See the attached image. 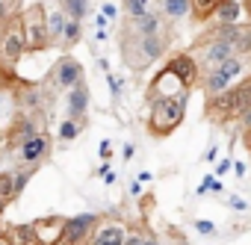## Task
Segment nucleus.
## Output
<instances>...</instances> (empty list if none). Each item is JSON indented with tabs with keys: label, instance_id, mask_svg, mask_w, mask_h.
<instances>
[{
	"label": "nucleus",
	"instance_id": "9b49d317",
	"mask_svg": "<svg viewBox=\"0 0 251 245\" xmlns=\"http://www.w3.org/2000/svg\"><path fill=\"white\" fill-rule=\"evenodd\" d=\"M207 109H210V115L219 118V121L236 115V95H233V86H230L227 92H222V95H213L210 103H207Z\"/></svg>",
	"mask_w": 251,
	"mask_h": 245
},
{
	"label": "nucleus",
	"instance_id": "6e6552de",
	"mask_svg": "<svg viewBox=\"0 0 251 245\" xmlns=\"http://www.w3.org/2000/svg\"><path fill=\"white\" fill-rule=\"evenodd\" d=\"M83 80V65L74 59V56H62L59 62H56V68H53V83L59 86V89H71V86H77Z\"/></svg>",
	"mask_w": 251,
	"mask_h": 245
},
{
	"label": "nucleus",
	"instance_id": "37998d69",
	"mask_svg": "<svg viewBox=\"0 0 251 245\" xmlns=\"http://www.w3.org/2000/svg\"><path fill=\"white\" fill-rule=\"evenodd\" d=\"M0 210H3V198H0Z\"/></svg>",
	"mask_w": 251,
	"mask_h": 245
},
{
	"label": "nucleus",
	"instance_id": "c03bdc74",
	"mask_svg": "<svg viewBox=\"0 0 251 245\" xmlns=\"http://www.w3.org/2000/svg\"><path fill=\"white\" fill-rule=\"evenodd\" d=\"M248 145H251V133H248Z\"/></svg>",
	"mask_w": 251,
	"mask_h": 245
},
{
	"label": "nucleus",
	"instance_id": "f8f14e48",
	"mask_svg": "<svg viewBox=\"0 0 251 245\" xmlns=\"http://www.w3.org/2000/svg\"><path fill=\"white\" fill-rule=\"evenodd\" d=\"M86 109H89V89H86V83L80 80L77 86L68 89V118L80 121V118L86 115Z\"/></svg>",
	"mask_w": 251,
	"mask_h": 245
},
{
	"label": "nucleus",
	"instance_id": "72a5a7b5",
	"mask_svg": "<svg viewBox=\"0 0 251 245\" xmlns=\"http://www.w3.org/2000/svg\"><path fill=\"white\" fill-rule=\"evenodd\" d=\"M124 245H142V236H139V233H127V239H124Z\"/></svg>",
	"mask_w": 251,
	"mask_h": 245
},
{
	"label": "nucleus",
	"instance_id": "ea45409f",
	"mask_svg": "<svg viewBox=\"0 0 251 245\" xmlns=\"http://www.w3.org/2000/svg\"><path fill=\"white\" fill-rule=\"evenodd\" d=\"M130 192H133V195H139V192H142V183H139V180H136V183H130Z\"/></svg>",
	"mask_w": 251,
	"mask_h": 245
},
{
	"label": "nucleus",
	"instance_id": "f704fd0d",
	"mask_svg": "<svg viewBox=\"0 0 251 245\" xmlns=\"http://www.w3.org/2000/svg\"><path fill=\"white\" fill-rule=\"evenodd\" d=\"M225 172H230V160H222V163L216 166V177H219V174H225Z\"/></svg>",
	"mask_w": 251,
	"mask_h": 245
},
{
	"label": "nucleus",
	"instance_id": "412c9836",
	"mask_svg": "<svg viewBox=\"0 0 251 245\" xmlns=\"http://www.w3.org/2000/svg\"><path fill=\"white\" fill-rule=\"evenodd\" d=\"M62 12L71 21H83L89 15V0H62Z\"/></svg>",
	"mask_w": 251,
	"mask_h": 245
},
{
	"label": "nucleus",
	"instance_id": "393cba45",
	"mask_svg": "<svg viewBox=\"0 0 251 245\" xmlns=\"http://www.w3.org/2000/svg\"><path fill=\"white\" fill-rule=\"evenodd\" d=\"M80 33H83V30H80V21H71V18H68V21H65V30H62V42H65V45H77V42H80Z\"/></svg>",
	"mask_w": 251,
	"mask_h": 245
},
{
	"label": "nucleus",
	"instance_id": "f03ea898",
	"mask_svg": "<svg viewBox=\"0 0 251 245\" xmlns=\"http://www.w3.org/2000/svg\"><path fill=\"white\" fill-rule=\"evenodd\" d=\"M24 53H27V48H24V33H21L18 15H15V18H9L3 27H0V68L12 71Z\"/></svg>",
	"mask_w": 251,
	"mask_h": 245
},
{
	"label": "nucleus",
	"instance_id": "b1692460",
	"mask_svg": "<svg viewBox=\"0 0 251 245\" xmlns=\"http://www.w3.org/2000/svg\"><path fill=\"white\" fill-rule=\"evenodd\" d=\"M219 3H222V0H189V6H192V12H195L198 18H207Z\"/></svg>",
	"mask_w": 251,
	"mask_h": 245
},
{
	"label": "nucleus",
	"instance_id": "5701e85b",
	"mask_svg": "<svg viewBox=\"0 0 251 245\" xmlns=\"http://www.w3.org/2000/svg\"><path fill=\"white\" fill-rule=\"evenodd\" d=\"M77 136H80V121L65 118L62 124H59V142H74Z\"/></svg>",
	"mask_w": 251,
	"mask_h": 245
},
{
	"label": "nucleus",
	"instance_id": "473e14b6",
	"mask_svg": "<svg viewBox=\"0 0 251 245\" xmlns=\"http://www.w3.org/2000/svg\"><path fill=\"white\" fill-rule=\"evenodd\" d=\"M109 154H112V145H109V142H100V157H103V163H109Z\"/></svg>",
	"mask_w": 251,
	"mask_h": 245
},
{
	"label": "nucleus",
	"instance_id": "c756f323",
	"mask_svg": "<svg viewBox=\"0 0 251 245\" xmlns=\"http://www.w3.org/2000/svg\"><path fill=\"white\" fill-rule=\"evenodd\" d=\"M106 83H109L112 98H118V95H121V80H118V77H112V74H106Z\"/></svg>",
	"mask_w": 251,
	"mask_h": 245
},
{
	"label": "nucleus",
	"instance_id": "7c9ffc66",
	"mask_svg": "<svg viewBox=\"0 0 251 245\" xmlns=\"http://www.w3.org/2000/svg\"><path fill=\"white\" fill-rule=\"evenodd\" d=\"M227 204H230L233 210H239V213H242V210H248V201H245L242 195H230V201H227Z\"/></svg>",
	"mask_w": 251,
	"mask_h": 245
},
{
	"label": "nucleus",
	"instance_id": "20e7f679",
	"mask_svg": "<svg viewBox=\"0 0 251 245\" xmlns=\"http://www.w3.org/2000/svg\"><path fill=\"white\" fill-rule=\"evenodd\" d=\"M242 71H245V62H242L239 56H227L222 65H216V68L207 74V95L213 98V95L227 92V89H230V83L242 77Z\"/></svg>",
	"mask_w": 251,
	"mask_h": 245
},
{
	"label": "nucleus",
	"instance_id": "4c0bfd02",
	"mask_svg": "<svg viewBox=\"0 0 251 245\" xmlns=\"http://www.w3.org/2000/svg\"><path fill=\"white\" fill-rule=\"evenodd\" d=\"M133 154H136V148H133V145H124V160H130Z\"/></svg>",
	"mask_w": 251,
	"mask_h": 245
},
{
	"label": "nucleus",
	"instance_id": "2eb2a0df",
	"mask_svg": "<svg viewBox=\"0 0 251 245\" xmlns=\"http://www.w3.org/2000/svg\"><path fill=\"white\" fill-rule=\"evenodd\" d=\"M27 183V172H0V198H15Z\"/></svg>",
	"mask_w": 251,
	"mask_h": 245
},
{
	"label": "nucleus",
	"instance_id": "58836bf2",
	"mask_svg": "<svg viewBox=\"0 0 251 245\" xmlns=\"http://www.w3.org/2000/svg\"><path fill=\"white\" fill-rule=\"evenodd\" d=\"M95 24H98V30H103V27H106V18H103V15H98V18H95Z\"/></svg>",
	"mask_w": 251,
	"mask_h": 245
},
{
	"label": "nucleus",
	"instance_id": "4be33fe9",
	"mask_svg": "<svg viewBox=\"0 0 251 245\" xmlns=\"http://www.w3.org/2000/svg\"><path fill=\"white\" fill-rule=\"evenodd\" d=\"M124 12L130 15V21H136L151 12V0H124Z\"/></svg>",
	"mask_w": 251,
	"mask_h": 245
},
{
	"label": "nucleus",
	"instance_id": "a878e982",
	"mask_svg": "<svg viewBox=\"0 0 251 245\" xmlns=\"http://www.w3.org/2000/svg\"><path fill=\"white\" fill-rule=\"evenodd\" d=\"M15 12H18V0H0V27L9 18H15Z\"/></svg>",
	"mask_w": 251,
	"mask_h": 245
},
{
	"label": "nucleus",
	"instance_id": "bb28decb",
	"mask_svg": "<svg viewBox=\"0 0 251 245\" xmlns=\"http://www.w3.org/2000/svg\"><path fill=\"white\" fill-rule=\"evenodd\" d=\"M210 189H213V192H222V180H219L216 174H207V177H204V183L198 186V195H204V192H210Z\"/></svg>",
	"mask_w": 251,
	"mask_h": 245
},
{
	"label": "nucleus",
	"instance_id": "9d476101",
	"mask_svg": "<svg viewBox=\"0 0 251 245\" xmlns=\"http://www.w3.org/2000/svg\"><path fill=\"white\" fill-rule=\"evenodd\" d=\"M124 239H127V227L121 221H106L92 233L89 245H124Z\"/></svg>",
	"mask_w": 251,
	"mask_h": 245
},
{
	"label": "nucleus",
	"instance_id": "a19ab883",
	"mask_svg": "<svg viewBox=\"0 0 251 245\" xmlns=\"http://www.w3.org/2000/svg\"><path fill=\"white\" fill-rule=\"evenodd\" d=\"M142 245H160V242H157V239H151V236H145V239H142Z\"/></svg>",
	"mask_w": 251,
	"mask_h": 245
},
{
	"label": "nucleus",
	"instance_id": "6ab92c4d",
	"mask_svg": "<svg viewBox=\"0 0 251 245\" xmlns=\"http://www.w3.org/2000/svg\"><path fill=\"white\" fill-rule=\"evenodd\" d=\"M189 0H163V12L160 15H166L169 21H180L183 15H189Z\"/></svg>",
	"mask_w": 251,
	"mask_h": 245
},
{
	"label": "nucleus",
	"instance_id": "1a4fd4ad",
	"mask_svg": "<svg viewBox=\"0 0 251 245\" xmlns=\"http://www.w3.org/2000/svg\"><path fill=\"white\" fill-rule=\"evenodd\" d=\"M227 56H233V48H230V42H225V39H207V42L201 45V53H198V59H201L204 65H210V71H213L216 65H222Z\"/></svg>",
	"mask_w": 251,
	"mask_h": 245
},
{
	"label": "nucleus",
	"instance_id": "0eeeda50",
	"mask_svg": "<svg viewBox=\"0 0 251 245\" xmlns=\"http://www.w3.org/2000/svg\"><path fill=\"white\" fill-rule=\"evenodd\" d=\"M50 151V139L45 133H36V136H27L24 142H18V157L24 166H39Z\"/></svg>",
	"mask_w": 251,
	"mask_h": 245
},
{
	"label": "nucleus",
	"instance_id": "a211bd4d",
	"mask_svg": "<svg viewBox=\"0 0 251 245\" xmlns=\"http://www.w3.org/2000/svg\"><path fill=\"white\" fill-rule=\"evenodd\" d=\"M213 15L219 18V24H236L239 15H242V6L233 3V0H222V3L213 9Z\"/></svg>",
	"mask_w": 251,
	"mask_h": 245
},
{
	"label": "nucleus",
	"instance_id": "c85d7f7f",
	"mask_svg": "<svg viewBox=\"0 0 251 245\" xmlns=\"http://www.w3.org/2000/svg\"><path fill=\"white\" fill-rule=\"evenodd\" d=\"M100 15H103L106 21H112V18H118V6H115V3H103V6H100Z\"/></svg>",
	"mask_w": 251,
	"mask_h": 245
},
{
	"label": "nucleus",
	"instance_id": "423d86ee",
	"mask_svg": "<svg viewBox=\"0 0 251 245\" xmlns=\"http://www.w3.org/2000/svg\"><path fill=\"white\" fill-rule=\"evenodd\" d=\"M183 92H189L186 86H183V80L166 65V71H160L157 74V80L151 83V92H148V98L151 100H160V98H177V95H183Z\"/></svg>",
	"mask_w": 251,
	"mask_h": 245
},
{
	"label": "nucleus",
	"instance_id": "f3484780",
	"mask_svg": "<svg viewBox=\"0 0 251 245\" xmlns=\"http://www.w3.org/2000/svg\"><path fill=\"white\" fill-rule=\"evenodd\" d=\"M3 236H6V242H9V245H39L33 224H18V227H12V230H9V233H3Z\"/></svg>",
	"mask_w": 251,
	"mask_h": 245
},
{
	"label": "nucleus",
	"instance_id": "f257e3e1",
	"mask_svg": "<svg viewBox=\"0 0 251 245\" xmlns=\"http://www.w3.org/2000/svg\"><path fill=\"white\" fill-rule=\"evenodd\" d=\"M186 98L189 92L177 95V98H160V100H151V115H148V127L154 136H166L172 133L180 121H183V112H186Z\"/></svg>",
	"mask_w": 251,
	"mask_h": 245
},
{
	"label": "nucleus",
	"instance_id": "4468645a",
	"mask_svg": "<svg viewBox=\"0 0 251 245\" xmlns=\"http://www.w3.org/2000/svg\"><path fill=\"white\" fill-rule=\"evenodd\" d=\"M169 68L183 80V86H186V89H192V83H195V77H198V65H195V59H192L189 53L175 56V59L169 62Z\"/></svg>",
	"mask_w": 251,
	"mask_h": 245
},
{
	"label": "nucleus",
	"instance_id": "7ed1b4c3",
	"mask_svg": "<svg viewBox=\"0 0 251 245\" xmlns=\"http://www.w3.org/2000/svg\"><path fill=\"white\" fill-rule=\"evenodd\" d=\"M18 24H21L24 48H27V50L36 53V50L50 48V42H48V30H45V6H42V3L24 9V15H18Z\"/></svg>",
	"mask_w": 251,
	"mask_h": 245
},
{
	"label": "nucleus",
	"instance_id": "c9c22d12",
	"mask_svg": "<svg viewBox=\"0 0 251 245\" xmlns=\"http://www.w3.org/2000/svg\"><path fill=\"white\" fill-rule=\"evenodd\" d=\"M230 169H233V174H236V177H242V174H245V163H230Z\"/></svg>",
	"mask_w": 251,
	"mask_h": 245
},
{
	"label": "nucleus",
	"instance_id": "79ce46f5",
	"mask_svg": "<svg viewBox=\"0 0 251 245\" xmlns=\"http://www.w3.org/2000/svg\"><path fill=\"white\" fill-rule=\"evenodd\" d=\"M0 245H9V242H6V236H0Z\"/></svg>",
	"mask_w": 251,
	"mask_h": 245
},
{
	"label": "nucleus",
	"instance_id": "2f4dec72",
	"mask_svg": "<svg viewBox=\"0 0 251 245\" xmlns=\"http://www.w3.org/2000/svg\"><path fill=\"white\" fill-rule=\"evenodd\" d=\"M239 124H242L245 133H251V106H248L245 112H239Z\"/></svg>",
	"mask_w": 251,
	"mask_h": 245
},
{
	"label": "nucleus",
	"instance_id": "49530a36",
	"mask_svg": "<svg viewBox=\"0 0 251 245\" xmlns=\"http://www.w3.org/2000/svg\"><path fill=\"white\" fill-rule=\"evenodd\" d=\"M248 6H251V0H248Z\"/></svg>",
	"mask_w": 251,
	"mask_h": 245
},
{
	"label": "nucleus",
	"instance_id": "a18cd8bd",
	"mask_svg": "<svg viewBox=\"0 0 251 245\" xmlns=\"http://www.w3.org/2000/svg\"><path fill=\"white\" fill-rule=\"evenodd\" d=\"M233 3H242V0H233Z\"/></svg>",
	"mask_w": 251,
	"mask_h": 245
},
{
	"label": "nucleus",
	"instance_id": "e433bc0d",
	"mask_svg": "<svg viewBox=\"0 0 251 245\" xmlns=\"http://www.w3.org/2000/svg\"><path fill=\"white\" fill-rule=\"evenodd\" d=\"M216 154H219V151H216V145H213V148L204 154V160H207V163H216Z\"/></svg>",
	"mask_w": 251,
	"mask_h": 245
},
{
	"label": "nucleus",
	"instance_id": "aec40b11",
	"mask_svg": "<svg viewBox=\"0 0 251 245\" xmlns=\"http://www.w3.org/2000/svg\"><path fill=\"white\" fill-rule=\"evenodd\" d=\"M15 121V98L12 92H0V127Z\"/></svg>",
	"mask_w": 251,
	"mask_h": 245
},
{
	"label": "nucleus",
	"instance_id": "cd10ccee",
	"mask_svg": "<svg viewBox=\"0 0 251 245\" xmlns=\"http://www.w3.org/2000/svg\"><path fill=\"white\" fill-rule=\"evenodd\" d=\"M195 230H198L201 236H213V233H216V224L207 221V219H198V221H195Z\"/></svg>",
	"mask_w": 251,
	"mask_h": 245
},
{
	"label": "nucleus",
	"instance_id": "ddd939ff",
	"mask_svg": "<svg viewBox=\"0 0 251 245\" xmlns=\"http://www.w3.org/2000/svg\"><path fill=\"white\" fill-rule=\"evenodd\" d=\"M65 21H68V15L62 12V6L45 9V30H48V42H50V45L62 42V30H65Z\"/></svg>",
	"mask_w": 251,
	"mask_h": 245
},
{
	"label": "nucleus",
	"instance_id": "39448f33",
	"mask_svg": "<svg viewBox=\"0 0 251 245\" xmlns=\"http://www.w3.org/2000/svg\"><path fill=\"white\" fill-rule=\"evenodd\" d=\"M98 224V216L92 213H83V216H74V219H65L62 221V233H59V242L56 245H80L89 230Z\"/></svg>",
	"mask_w": 251,
	"mask_h": 245
},
{
	"label": "nucleus",
	"instance_id": "dca6fc26",
	"mask_svg": "<svg viewBox=\"0 0 251 245\" xmlns=\"http://www.w3.org/2000/svg\"><path fill=\"white\" fill-rule=\"evenodd\" d=\"M133 30H136V36H163V15L148 12V15L133 21Z\"/></svg>",
	"mask_w": 251,
	"mask_h": 245
}]
</instances>
